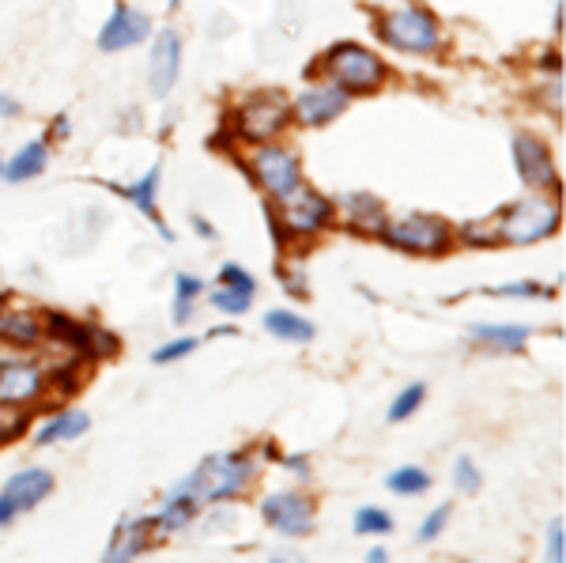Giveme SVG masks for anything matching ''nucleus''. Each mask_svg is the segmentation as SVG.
<instances>
[{
	"label": "nucleus",
	"instance_id": "nucleus-1",
	"mask_svg": "<svg viewBox=\"0 0 566 563\" xmlns=\"http://www.w3.org/2000/svg\"><path fill=\"white\" fill-rule=\"evenodd\" d=\"M257 450L242 446V450H220V454H208L193 473V488L204 504H231V499L246 496L257 481Z\"/></svg>",
	"mask_w": 566,
	"mask_h": 563
},
{
	"label": "nucleus",
	"instance_id": "nucleus-2",
	"mask_svg": "<svg viewBox=\"0 0 566 563\" xmlns=\"http://www.w3.org/2000/svg\"><path fill=\"white\" fill-rule=\"evenodd\" d=\"M495 228H499L502 246H536V242L552 239L555 231L563 228V205L559 194L547 197V194H533V197H521L502 208L495 216Z\"/></svg>",
	"mask_w": 566,
	"mask_h": 563
},
{
	"label": "nucleus",
	"instance_id": "nucleus-3",
	"mask_svg": "<svg viewBox=\"0 0 566 563\" xmlns=\"http://www.w3.org/2000/svg\"><path fill=\"white\" fill-rule=\"evenodd\" d=\"M318 73H325V80L347 95H374L389 80L386 60L374 54L370 46H363V42H336V46H329Z\"/></svg>",
	"mask_w": 566,
	"mask_h": 563
},
{
	"label": "nucleus",
	"instance_id": "nucleus-4",
	"mask_svg": "<svg viewBox=\"0 0 566 563\" xmlns=\"http://www.w3.org/2000/svg\"><path fill=\"white\" fill-rule=\"evenodd\" d=\"M291 121V99L284 91H249L231 110V133L242 144H268L280 141Z\"/></svg>",
	"mask_w": 566,
	"mask_h": 563
},
{
	"label": "nucleus",
	"instance_id": "nucleus-5",
	"mask_svg": "<svg viewBox=\"0 0 566 563\" xmlns=\"http://www.w3.org/2000/svg\"><path fill=\"white\" fill-rule=\"evenodd\" d=\"M378 38L389 49H400V54L426 57L442 46V23L431 8L404 4L393 8V12H378Z\"/></svg>",
	"mask_w": 566,
	"mask_h": 563
},
{
	"label": "nucleus",
	"instance_id": "nucleus-6",
	"mask_svg": "<svg viewBox=\"0 0 566 563\" xmlns=\"http://www.w3.org/2000/svg\"><path fill=\"white\" fill-rule=\"evenodd\" d=\"M381 242L412 257H446L457 246L453 223L434 212H404L400 220H389L386 231H381Z\"/></svg>",
	"mask_w": 566,
	"mask_h": 563
},
{
	"label": "nucleus",
	"instance_id": "nucleus-7",
	"mask_svg": "<svg viewBox=\"0 0 566 563\" xmlns=\"http://www.w3.org/2000/svg\"><path fill=\"white\" fill-rule=\"evenodd\" d=\"M276 212H280L287 246H291V242H313V239H321L336 223V201H333V197L321 194V189L307 186V181H302V186L295 189L291 197L276 201Z\"/></svg>",
	"mask_w": 566,
	"mask_h": 563
},
{
	"label": "nucleus",
	"instance_id": "nucleus-8",
	"mask_svg": "<svg viewBox=\"0 0 566 563\" xmlns=\"http://www.w3.org/2000/svg\"><path fill=\"white\" fill-rule=\"evenodd\" d=\"M246 170L268 201H284V197H291L295 189L307 181L302 178L299 152H291L287 144H273V141L254 144V152H249V159H246Z\"/></svg>",
	"mask_w": 566,
	"mask_h": 563
},
{
	"label": "nucleus",
	"instance_id": "nucleus-9",
	"mask_svg": "<svg viewBox=\"0 0 566 563\" xmlns=\"http://www.w3.org/2000/svg\"><path fill=\"white\" fill-rule=\"evenodd\" d=\"M260 518L273 533L302 541L318 530V504L302 488H276L260 499Z\"/></svg>",
	"mask_w": 566,
	"mask_h": 563
},
{
	"label": "nucleus",
	"instance_id": "nucleus-10",
	"mask_svg": "<svg viewBox=\"0 0 566 563\" xmlns=\"http://www.w3.org/2000/svg\"><path fill=\"white\" fill-rule=\"evenodd\" d=\"M49 397L46 363L0 356V405L4 409H34Z\"/></svg>",
	"mask_w": 566,
	"mask_h": 563
},
{
	"label": "nucleus",
	"instance_id": "nucleus-11",
	"mask_svg": "<svg viewBox=\"0 0 566 563\" xmlns=\"http://www.w3.org/2000/svg\"><path fill=\"white\" fill-rule=\"evenodd\" d=\"M510 148H513L518 178L525 181L533 194H559V170H555V155H552V148H547L544 136L518 133Z\"/></svg>",
	"mask_w": 566,
	"mask_h": 563
},
{
	"label": "nucleus",
	"instance_id": "nucleus-12",
	"mask_svg": "<svg viewBox=\"0 0 566 563\" xmlns=\"http://www.w3.org/2000/svg\"><path fill=\"white\" fill-rule=\"evenodd\" d=\"M147 38H152V20H147L141 8L118 0L113 12L107 15V23L99 27V54H121V49H133Z\"/></svg>",
	"mask_w": 566,
	"mask_h": 563
},
{
	"label": "nucleus",
	"instance_id": "nucleus-13",
	"mask_svg": "<svg viewBox=\"0 0 566 563\" xmlns=\"http://www.w3.org/2000/svg\"><path fill=\"white\" fill-rule=\"evenodd\" d=\"M336 216L344 220V228L359 239H381L389 223V208L381 197H374L370 189H352V194L336 197Z\"/></svg>",
	"mask_w": 566,
	"mask_h": 563
},
{
	"label": "nucleus",
	"instance_id": "nucleus-14",
	"mask_svg": "<svg viewBox=\"0 0 566 563\" xmlns=\"http://www.w3.org/2000/svg\"><path fill=\"white\" fill-rule=\"evenodd\" d=\"M181 76V34L174 27H163L152 42V57H147V84H152L155 99H170Z\"/></svg>",
	"mask_w": 566,
	"mask_h": 563
},
{
	"label": "nucleus",
	"instance_id": "nucleus-15",
	"mask_svg": "<svg viewBox=\"0 0 566 563\" xmlns=\"http://www.w3.org/2000/svg\"><path fill=\"white\" fill-rule=\"evenodd\" d=\"M347 102H352V95L340 91L336 84H329V80L310 84V88L291 102V118L307 129H321V125H329V121H336L340 114H344Z\"/></svg>",
	"mask_w": 566,
	"mask_h": 563
},
{
	"label": "nucleus",
	"instance_id": "nucleus-16",
	"mask_svg": "<svg viewBox=\"0 0 566 563\" xmlns=\"http://www.w3.org/2000/svg\"><path fill=\"white\" fill-rule=\"evenodd\" d=\"M200 510H204V499L197 496L193 476H186V481H178L167 492V496H163L159 510H155V526H159L163 537L186 533L189 526H193L197 518H200Z\"/></svg>",
	"mask_w": 566,
	"mask_h": 563
},
{
	"label": "nucleus",
	"instance_id": "nucleus-17",
	"mask_svg": "<svg viewBox=\"0 0 566 563\" xmlns=\"http://www.w3.org/2000/svg\"><path fill=\"white\" fill-rule=\"evenodd\" d=\"M159 541H167V537L155 526V515H125L118 522V530L110 533L107 560H136L147 549H155Z\"/></svg>",
	"mask_w": 566,
	"mask_h": 563
},
{
	"label": "nucleus",
	"instance_id": "nucleus-18",
	"mask_svg": "<svg viewBox=\"0 0 566 563\" xmlns=\"http://www.w3.org/2000/svg\"><path fill=\"white\" fill-rule=\"evenodd\" d=\"M159 181H163V163H152L147 175H141L136 181H129V186H121V181H107V189L118 197H125L129 205H136V212L147 216V220L159 228L163 242H174V231L167 228V220H163V212H159Z\"/></svg>",
	"mask_w": 566,
	"mask_h": 563
},
{
	"label": "nucleus",
	"instance_id": "nucleus-19",
	"mask_svg": "<svg viewBox=\"0 0 566 563\" xmlns=\"http://www.w3.org/2000/svg\"><path fill=\"white\" fill-rule=\"evenodd\" d=\"M46 341V325H42V310L31 307H0V344L8 349H38Z\"/></svg>",
	"mask_w": 566,
	"mask_h": 563
},
{
	"label": "nucleus",
	"instance_id": "nucleus-20",
	"mask_svg": "<svg viewBox=\"0 0 566 563\" xmlns=\"http://www.w3.org/2000/svg\"><path fill=\"white\" fill-rule=\"evenodd\" d=\"M4 499L12 504L15 510H34L42 504V499H49L54 496V473L49 470H42V465H31V470H20V473H12L4 481Z\"/></svg>",
	"mask_w": 566,
	"mask_h": 563
},
{
	"label": "nucleus",
	"instance_id": "nucleus-21",
	"mask_svg": "<svg viewBox=\"0 0 566 563\" xmlns=\"http://www.w3.org/2000/svg\"><path fill=\"white\" fill-rule=\"evenodd\" d=\"M42 325H46V341H54V344H60V349H68L76 360L95 363L91 325H87V322H76V318L65 314V310H42Z\"/></svg>",
	"mask_w": 566,
	"mask_h": 563
},
{
	"label": "nucleus",
	"instance_id": "nucleus-22",
	"mask_svg": "<svg viewBox=\"0 0 566 563\" xmlns=\"http://www.w3.org/2000/svg\"><path fill=\"white\" fill-rule=\"evenodd\" d=\"M91 431V416L84 409H57L54 416H46L42 428L31 431L34 446H54V443H73V439H84Z\"/></svg>",
	"mask_w": 566,
	"mask_h": 563
},
{
	"label": "nucleus",
	"instance_id": "nucleus-23",
	"mask_svg": "<svg viewBox=\"0 0 566 563\" xmlns=\"http://www.w3.org/2000/svg\"><path fill=\"white\" fill-rule=\"evenodd\" d=\"M529 336L533 329L529 325H518V322H502V325H487V322H473L468 325V341L480 344V349H491V352H525Z\"/></svg>",
	"mask_w": 566,
	"mask_h": 563
},
{
	"label": "nucleus",
	"instance_id": "nucleus-24",
	"mask_svg": "<svg viewBox=\"0 0 566 563\" xmlns=\"http://www.w3.org/2000/svg\"><path fill=\"white\" fill-rule=\"evenodd\" d=\"M46 163H49V141L46 136H38V141H27L20 152L12 155V159L4 163V181H12V186H23V181H31V178H38L42 170H46Z\"/></svg>",
	"mask_w": 566,
	"mask_h": 563
},
{
	"label": "nucleus",
	"instance_id": "nucleus-25",
	"mask_svg": "<svg viewBox=\"0 0 566 563\" xmlns=\"http://www.w3.org/2000/svg\"><path fill=\"white\" fill-rule=\"evenodd\" d=\"M260 325H265L268 336H276V341H287V344H310L313 336H318V325L310 322V318H302L299 310H268L265 318H260Z\"/></svg>",
	"mask_w": 566,
	"mask_h": 563
},
{
	"label": "nucleus",
	"instance_id": "nucleus-26",
	"mask_svg": "<svg viewBox=\"0 0 566 563\" xmlns=\"http://www.w3.org/2000/svg\"><path fill=\"white\" fill-rule=\"evenodd\" d=\"M204 296V280L193 273H178L174 276V307H170V318L174 325H189L197 314V299Z\"/></svg>",
	"mask_w": 566,
	"mask_h": 563
},
{
	"label": "nucleus",
	"instance_id": "nucleus-27",
	"mask_svg": "<svg viewBox=\"0 0 566 563\" xmlns=\"http://www.w3.org/2000/svg\"><path fill=\"white\" fill-rule=\"evenodd\" d=\"M84 367H87V363L76 360V356H68V360H60V363H49V367H46L49 394H54L57 401H68V397L80 394V389H84Z\"/></svg>",
	"mask_w": 566,
	"mask_h": 563
},
{
	"label": "nucleus",
	"instance_id": "nucleus-28",
	"mask_svg": "<svg viewBox=\"0 0 566 563\" xmlns=\"http://www.w3.org/2000/svg\"><path fill=\"white\" fill-rule=\"evenodd\" d=\"M453 239H457L460 246H468V250H495V246H502L499 228H495L491 216H484V220H465L460 228H453Z\"/></svg>",
	"mask_w": 566,
	"mask_h": 563
},
{
	"label": "nucleus",
	"instance_id": "nucleus-29",
	"mask_svg": "<svg viewBox=\"0 0 566 563\" xmlns=\"http://www.w3.org/2000/svg\"><path fill=\"white\" fill-rule=\"evenodd\" d=\"M431 484H434V476L426 473L423 465H400V470H393L386 476V488L393 492V496H404V499L423 496Z\"/></svg>",
	"mask_w": 566,
	"mask_h": 563
},
{
	"label": "nucleus",
	"instance_id": "nucleus-30",
	"mask_svg": "<svg viewBox=\"0 0 566 563\" xmlns=\"http://www.w3.org/2000/svg\"><path fill=\"white\" fill-rule=\"evenodd\" d=\"M393 515L389 510H381V507H359L352 515V530L355 537H389L393 533Z\"/></svg>",
	"mask_w": 566,
	"mask_h": 563
},
{
	"label": "nucleus",
	"instance_id": "nucleus-31",
	"mask_svg": "<svg viewBox=\"0 0 566 563\" xmlns=\"http://www.w3.org/2000/svg\"><path fill=\"white\" fill-rule=\"evenodd\" d=\"M423 401H426V386L423 383H412V386H404L400 394L389 401V412H386V420L389 423H400V420H408V416H415L423 409Z\"/></svg>",
	"mask_w": 566,
	"mask_h": 563
},
{
	"label": "nucleus",
	"instance_id": "nucleus-32",
	"mask_svg": "<svg viewBox=\"0 0 566 563\" xmlns=\"http://www.w3.org/2000/svg\"><path fill=\"white\" fill-rule=\"evenodd\" d=\"M487 296H499V299H555L552 284H540V280H513L502 284V288H487Z\"/></svg>",
	"mask_w": 566,
	"mask_h": 563
},
{
	"label": "nucleus",
	"instance_id": "nucleus-33",
	"mask_svg": "<svg viewBox=\"0 0 566 563\" xmlns=\"http://www.w3.org/2000/svg\"><path fill=\"white\" fill-rule=\"evenodd\" d=\"M453 484H457L460 496H480L484 492V473L468 454H460L457 462H453Z\"/></svg>",
	"mask_w": 566,
	"mask_h": 563
},
{
	"label": "nucleus",
	"instance_id": "nucleus-34",
	"mask_svg": "<svg viewBox=\"0 0 566 563\" xmlns=\"http://www.w3.org/2000/svg\"><path fill=\"white\" fill-rule=\"evenodd\" d=\"M31 409H4L0 405V446L15 443V439H23L31 431Z\"/></svg>",
	"mask_w": 566,
	"mask_h": 563
},
{
	"label": "nucleus",
	"instance_id": "nucleus-35",
	"mask_svg": "<svg viewBox=\"0 0 566 563\" xmlns=\"http://www.w3.org/2000/svg\"><path fill=\"white\" fill-rule=\"evenodd\" d=\"M208 302H212L220 314H231V318H238V314H246L249 307H254V296H246V291H234V288H223V284H215V291L208 296Z\"/></svg>",
	"mask_w": 566,
	"mask_h": 563
},
{
	"label": "nucleus",
	"instance_id": "nucleus-36",
	"mask_svg": "<svg viewBox=\"0 0 566 563\" xmlns=\"http://www.w3.org/2000/svg\"><path fill=\"white\" fill-rule=\"evenodd\" d=\"M197 344H200L197 336H174V341L159 344V349L152 352V363H155V367H167V363H178V360L193 356Z\"/></svg>",
	"mask_w": 566,
	"mask_h": 563
},
{
	"label": "nucleus",
	"instance_id": "nucleus-37",
	"mask_svg": "<svg viewBox=\"0 0 566 563\" xmlns=\"http://www.w3.org/2000/svg\"><path fill=\"white\" fill-rule=\"evenodd\" d=\"M450 518H453V504H439V507H434L431 515H426L423 522H420V533H415V541H423V544L439 541V537L446 533Z\"/></svg>",
	"mask_w": 566,
	"mask_h": 563
},
{
	"label": "nucleus",
	"instance_id": "nucleus-38",
	"mask_svg": "<svg viewBox=\"0 0 566 563\" xmlns=\"http://www.w3.org/2000/svg\"><path fill=\"white\" fill-rule=\"evenodd\" d=\"M87 325H91V349H95V360H118V356H121V336L110 333L107 325H95V322H87Z\"/></svg>",
	"mask_w": 566,
	"mask_h": 563
},
{
	"label": "nucleus",
	"instance_id": "nucleus-39",
	"mask_svg": "<svg viewBox=\"0 0 566 563\" xmlns=\"http://www.w3.org/2000/svg\"><path fill=\"white\" fill-rule=\"evenodd\" d=\"M276 280L284 284V291L291 296L295 302H307L310 299V284L302 276V268H291V265H276Z\"/></svg>",
	"mask_w": 566,
	"mask_h": 563
},
{
	"label": "nucleus",
	"instance_id": "nucleus-40",
	"mask_svg": "<svg viewBox=\"0 0 566 563\" xmlns=\"http://www.w3.org/2000/svg\"><path fill=\"white\" fill-rule=\"evenodd\" d=\"M220 284L223 288H234V291H246V296H257V280L238 262L220 265Z\"/></svg>",
	"mask_w": 566,
	"mask_h": 563
},
{
	"label": "nucleus",
	"instance_id": "nucleus-41",
	"mask_svg": "<svg viewBox=\"0 0 566 563\" xmlns=\"http://www.w3.org/2000/svg\"><path fill=\"white\" fill-rule=\"evenodd\" d=\"M547 560L563 563L566 560V518L555 515L552 526H547Z\"/></svg>",
	"mask_w": 566,
	"mask_h": 563
},
{
	"label": "nucleus",
	"instance_id": "nucleus-42",
	"mask_svg": "<svg viewBox=\"0 0 566 563\" xmlns=\"http://www.w3.org/2000/svg\"><path fill=\"white\" fill-rule=\"evenodd\" d=\"M276 465H284L287 473L295 476L299 484H310L313 481V465H310V454H280V462Z\"/></svg>",
	"mask_w": 566,
	"mask_h": 563
},
{
	"label": "nucleus",
	"instance_id": "nucleus-43",
	"mask_svg": "<svg viewBox=\"0 0 566 563\" xmlns=\"http://www.w3.org/2000/svg\"><path fill=\"white\" fill-rule=\"evenodd\" d=\"M540 102H544L547 110H555V114H563V76L544 80V88H540Z\"/></svg>",
	"mask_w": 566,
	"mask_h": 563
},
{
	"label": "nucleus",
	"instance_id": "nucleus-44",
	"mask_svg": "<svg viewBox=\"0 0 566 563\" xmlns=\"http://www.w3.org/2000/svg\"><path fill=\"white\" fill-rule=\"evenodd\" d=\"M68 133H73V121H68V114H57L54 125H49V133H46V141H49V144H54V141H65Z\"/></svg>",
	"mask_w": 566,
	"mask_h": 563
},
{
	"label": "nucleus",
	"instance_id": "nucleus-45",
	"mask_svg": "<svg viewBox=\"0 0 566 563\" xmlns=\"http://www.w3.org/2000/svg\"><path fill=\"white\" fill-rule=\"evenodd\" d=\"M257 450V457H260V462H280V454H284V450H280V443H276V439H260V446H254Z\"/></svg>",
	"mask_w": 566,
	"mask_h": 563
},
{
	"label": "nucleus",
	"instance_id": "nucleus-46",
	"mask_svg": "<svg viewBox=\"0 0 566 563\" xmlns=\"http://www.w3.org/2000/svg\"><path fill=\"white\" fill-rule=\"evenodd\" d=\"M540 68H544V73H552V76H559V68H563L559 49H544V57H540Z\"/></svg>",
	"mask_w": 566,
	"mask_h": 563
},
{
	"label": "nucleus",
	"instance_id": "nucleus-47",
	"mask_svg": "<svg viewBox=\"0 0 566 563\" xmlns=\"http://www.w3.org/2000/svg\"><path fill=\"white\" fill-rule=\"evenodd\" d=\"M189 223H193V231H197L200 239H208V242L215 239V228H212V220H204V216H189Z\"/></svg>",
	"mask_w": 566,
	"mask_h": 563
},
{
	"label": "nucleus",
	"instance_id": "nucleus-48",
	"mask_svg": "<svg viewBox=\"0 0 566 563\" xmlns=\"http://www.w3.org/2000/svg\"><path fill=\"white\" fill-rule=\"evenodd\" d=\"M15 515H20V510H15L12 504H8L4 492H0V530H8V526L15 522Z\"/></svg>",
	"mask_w": 566,
	"mask_h": 563
},
{
	"label": "nucleus",
	"instance_id": "nucleus-49",
	"mask_svg": "<svg viewBox=\"0 0 566 563\" xmlns=\"http://www.w3.org/2000/svg\"><path fill=\"white\" fill-rule=\"evenodd\" d=\"M15 114H20V99L0 91V118H15Z\"/></svg>",
	"mask_w": 566,
	"mask_h": 563
},
{
	"label": "nucleus",
	"instance_id": "nucleus-50",
	"mask_svg": "<svg viewBox=\"0 0 566 563\" xmlns=\"http://www.w3.org/2000/svg\"><path fill=\"white\" fill-rule=\"evenodd\" d=\"M215 336H238V325H215V329H208V341H215Z\"/></svg>",
	"mask_w": 566,
	"mask_h": 563
},
{
	"label": "nucleus",
	"instance_id": "nucleus-51",
	"mask_svg": "<svg viewBox=\"0 0 566 563\" xmlns=\"http://www.w3.org/2000/svg\"><path fill=\"white\" fill-rule=\"evenodd\" d=\"M389 560V552L381 549V544H374V549L367 552V563H386Z\"/></svg>",
	"mask_w": 566,
	"mask_h": 563
},
{
	"label": "nucleus",
	"instance_id": "nucleus-52",
	"mask_svg": "<svg viewBox=\"0 0 566 563\" xmlns=\"http://www.w3.org/2000/svg\"><path fill=\"white\" fill-rule=\"evenodd\" d=\"M563 0H559V4H555V31H563Z\"/></svg>",
	"mask_w": 566,
	"mask_h": 563
},
{
	"label": "nucleus",
	"instance_id": "nucleus-53",
	"mask_svg": "<svg viewBox=\"0 0 566 563\" xmlns=\"http://www.w3.org/2000/svg\"><path fill=\"white\" fill-rule=\"evenodd\" d=\"M4 302H8V296H4V291H0V307H4Z\"/></svg>",
	"mask_w": 566,
	"mask_h": 563
},
{
	"label": "nucleus",
	"instance_id": "nucleus-54",
	"mask_svg": "<svg viewBox=\"0 0 566 563\" xmlns=\"http://www.w3.org/2000/svg\"><path fill=\"white\" fill-rule=\"evenodd\" d=\"M170 8H181V0H170Z\"/></svg>",
	"mask_w": 566,
	"mask_h": 563
},
{
	"label": "nucleus",
	"instance_id": "nucleus-55",
	"mask_svg": "<svg viewBox=\"0 0 566 563\" xmlns=\"http://www.w3.org/2000/svg\"><path fill=\"white\" fill-rule=\"evenodd\" d=\"M0 175H4V159H0Z\"/></svg>",
	"mask_w": 566,
	"mask_h": 563
}]
</instances>
